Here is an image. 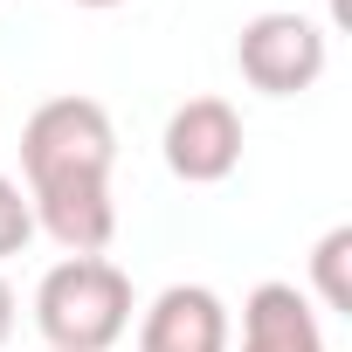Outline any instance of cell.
Listing matches in <instances>:
<instances>
[{"instance_id":"cell-9","label":"cell","mask_w":352,"mask_h":352,"mask_svg":"<svg viewBox=\"0 0 352 352\" xmlns=\"http://www.w3.org/2000/svg\"><path fill=\"white\" fill-rule=\"evenodd\" d=\"M28 235H35V214H28V194L0 173V263L8 256H21L28 249Z\"/></svg>"},{"instance_id":"cell-10","label":"cell","mask_w":352,"mask_h":352,"mask_svg":"<svg viewBox=\"0 0 352 352\" xmlns=\"http://www.w3.org/2000/svg\"><path fill=\"white\" fill-rule=\"evenodd\" d=\"M14 338V290H8V276H0V345Z\"/></svg>"},{"instance_id":"cell-6","label":"cell","mask_w":352,"mask_h":352,"mask_svg":"<svg viewBox=\"0 0 352 352\" xmlns=\"http://www.w3.org/2000/svg\"><path fill=\"white\" fill-rule=\"evenodd\" d=\"M28 214L49 242H63L69 256H104L111 235H118V201H111V180H69V187H35L28 194Z\"/></svg>"},{"instance_id":"cell-7","label":"cell","mask_w":352,"mask_h":352,"mask_svg":"<svg viewBox=\"0 0 352 352\" xmlns=\"http://www.w3.org/2000/svg\"><path fill=\"white\" fill-rule=\"evenodd\" d=\"M242 352H324L311 297L297 283H256L242 304Z\"/></svg>"},{"instance_id":"cell-4","label":"cell","mask_w":352,"mask_h":352,"mask_svg":"<svg viewBox=\"0 0 352 352\" xmlns=\"http://www.w3.org/2000/svg\"><path fill=\"white\" fill-rule=\"evenodd\" d=\"M166 166L187 187H221L242 166V118L228 97H187L166 118Z\"/></svg>"},{"instance_id":"cell-2","label":"cell","mask_w":352,"mask_h":352,"mask_svg":"<svg viewBox=\"0 0 352 352\" xmlns=\"http://www.w3.org/2000/svg\"><path fill=\"white\" fill-rule=\"evenodd\" d=\"M118 159V124L97 97H49L21 124V173L35 187H69V180H111Z\"/></svg>"},{"instance_id":"cell-8","label":"cell","mask_w":352,"mask_h":352,"mask_svg":"<svg viewBox=\"0 0 352 352\" xmlns=\"http://www.w3.org/2000/svg\"><path fill=\"white\" fill-rule=\"evenodd\" d=\"M345 263H352V228L338 221V228L311 249V283H318L324 311H352V276H345Z\"/></svg>"},{"instance_id":"cell-5","label":"cell","mask_w":352,"mask_h":352,"mask_svg":"<svg viewBox=\"0 0 352 352\" xmlns=\"http://www.w3.org/2000/svg\"><path fill=\"white\" fill-rule=\"evenodd\" d=\"M138 352H228V304L208 283H166L138 324Z\"/></svg>"},{"instance_id":"cell-1","label":"cell","mask_w":352,"mask_h":352,"mask_svg":"<svg viewBox=\"0 0 352 352\" xmlns=\"http://www.w3.org/2000/svg\"><path fill=\"white\" fill-rule=\"evenodd\" d=\"M49 352H111L131 324V276L104 256H63L35 290Z\"/></svg>"},{"instance_id":"cell-11","label":"cell","mask_w":352,"mask_h":352,"mask_svg":"<svg viewBox=\"0 0 352 352\" xmlns=\"http://www.w3.org/2000/svg\"><path fill=\"white\" fill-rule=\"evenodd\" d=\"M76 8H124V0H76Z\"/></svg>"},{"instance_id":"cell-3","label":"cell","mask_w":352,"mask_h":352,"mask_svg":"<svg viewBox=\"0 0 352 352\" xmlns=\"http://www.w3.org/2000/svg\"><path fill=\"white\" fill-rule=\"evenodd\" d=\"M324 28L311 14H290V8H270L242 28L235 42V63H242V83L263 90V97H297L324 76Z\"/></svg>"}]
</instances>
